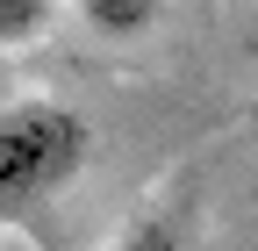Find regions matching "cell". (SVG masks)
<instances>
[{"label": "cell", "instance_id": "cell-1", "mask_svg": "<svg viewBox=\"0 0 258 251\" xmlns=\"http://www.w3.org/2000/svg\"><path fill=\"white\" fill-rule=\"evenodd\" d=\"M93 158V130L64 101H15L0 108V215H29L72 186L79 165Z\"/></svg>", "mask_w": 258, "mask_h": 251}, {"label": "cell", "instance_id": "cell-2", "mask_svg": "<svg viewBox=\"0 0 258 251\" xmlns=\"http://www.w3.org/2000/svg\"><path fill=\"white\" fill-rule=\"evenodd\" d=\"M158 8H165V0H79V15L101 29V36H144L158 22Z\"/></svg>", "mask_w": 258, "mask_h": 251}, {"label": "cell", "instance_id": "cell-3", "mask_svg": "<svg viewBox=\"0 0 258 251\" xmlns=\"http://www.w3.org/2000/svg\"><path fill=\"white\" fill-rule=\"evenodd\" d=\"M50 15H57V0H0V50L36 43L50 29Z\"/></svg>", "mask_w": 258, "mask_h": 251}, {"label": "cell", "instance_id": "cell-4", "mask_svg": "<svg viewBox=\"0 0 258 251\" xmlns=\"http://www.w3.org/2000/svg\"><path fill=\"white\" fill-rule=\"evenodd\" d=\"M115 251H179V237H172L165 223H144V230H129Z\"/></svg>", "mask_w": 258, "mask_h": 251}]
</instances>
